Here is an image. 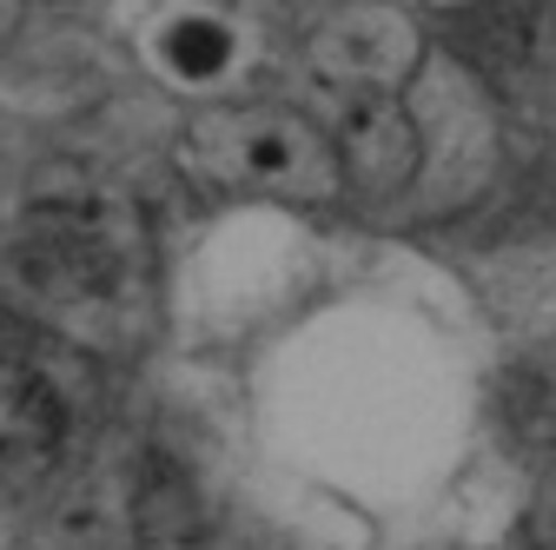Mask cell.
Instances as JSON below:
<instances>
[{
    "mask_svg": "<svg viewBox=\"0 0 556 550\" xmlns=\"http://www.w3.org/2000/svg\"><path fill=\"white\" fill-rule=\"evenodd\" d=\"M8 192H14V186H8V166H0V213H8Z\"/></svg>",
    "mask_w": 556,
    "mask_h": 550,
    "instance_id": "52a82bcc",
    "label": "cell"
},
{
    "mask_svg": "<svg viewBox=\"0 0 556 550\" xmlns=\"http://www.w3.org/2000/svg\"><path fill=\"white\" fill-rule=\"evenodd\" d=\"M53 8H60V0H53Z\"/></svg>",
    "mask_w": 556,
    "mask_h": 550,
    "instance_id": "9c48e42d",
    "label": "cell"
},
{
    "mask_svg": "<svg viewBox=\"0 0 556 550\" xmlns=\"http://www.w3.org/2000/svg\"><path fill=\"white\" fill-rule=\"evenodd\" d=\"M331 153L344 173V192L365 199H397L417 179V120L404 107V93H352L338 107Z\"/></svg>",
    "mask_w": 556,
    "mask_h": 550,
    "instance_id": "5b68a950",
    "label": "cell"
},
{
    "mask_svg": "<svg viewBox=\"0 0 556 550\" xmlns=\"http://www.w3.org/2000/svg\"><path fill=\"white\" fill-rule=\"evenodd\" d=\"M232 53H239V40H232V27L213 21V14H173V21L153 34V60L166 66L173 80H186V87L219 80L226 66H232Z\"/></svg>",
    "mask_w": 556,
    "mask_h": 550,
    "instance_id": "8992f818",
    "label": "cell"
},
{
    "mask_svg": "<svg viewBox=\"0 0 556 550\" xmlns=\"http://www.w3.org/2000/svg\"><path fill=\"white\" fill-rule=\"evenodd\" d=\"M410 53H417L410 21L378 8V0L338 8L312 34V66H318V80L338 87V100H352V93H397V80L410 74Z\"/></svg>",
    "mask_w": 556,
    "mask_h": 550,
    "instance_id": "277c9868",
    "label": "cell"
},
{
    "mask_svg": "<svg viewBox=\"0 0 556 550\" xmlns=\"http://www.w3.org/2000/svg\"><path fill=\"white\" fill-rule=\"evenodd\" d=\"M8 299L21 325L53 332L66 346H106L139 325V279H147V246L132 220L100 199L40 205L8 246Z\"/></svg>",
    "mask_w": 556,
    "mask_h": 550,
    "instance_id": "6da1fadb",
    "label": "cell"
},
{
    "mask_svg": "<svg viewBox=\"0 0 556 550\" xmlns=\"http://www.w3.org/2000/svg\"><path fill=\"white\" fill-rule=\"evenodd\" d=\"M14 21V0H0V27H8Z\"/></svg>",
    "mask_w": 556,
    "mask_h": 550,
    "instance_id": "ba28073f",
    "label": "cell"
},
{
    "mask_svg": "<svg viewBox=\"0 0 556 550\" xmlns=\"http://www.w3.org/2000/svg\"><path fill=\"white\" fill-rule=\"evenodd\" d=\"M93 411V365L80 346L53 332H8L0 338V471L47 477L80 445Z\"/></svg>",
    "mask_w": 556,
    "mask_h": 550,
    "instance_id": "3957f363",
    "label": "cell"
},
{
    "mask_svg": "<svg viewBox=\"0 0 556 550\" xmlns=\"http://www.w3.org/2000/svg\"><path fill=\"white\" fill-rule=\"evenodd\" d=\"M179 166L199 186L286 199V205H338L344 173L331 133L292 107H205L179 133Z\"/></svg>",
    "mask_w": 556,
    "mask_h": 550,
    "instance_id": "7a4b0ae2",
    "label": "cell"
}]
</instances>
